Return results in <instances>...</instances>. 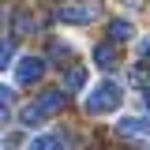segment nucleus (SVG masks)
Segmentation results:
<instances>
[{
  "mask_svg": "<svg viewBox=\"0 0 150 150\" xmlns=\"http://www.w3.org/2000/svg\"><path fill=\"white\" fill-rule=\"evenodd\" d=\"M120 101H124V86H120V83H98L94 94L86 98V112L105 116V112H116Z\"/></svg>",
  "mask_w": 150,
  "mask_h": 150,
  "instance_id": "1",
  "label": "nucleus"
},
{
  "mask_svg": "<svg viewBox=\"0 0 150 150\" xmlns=\"http://www.w3.org/2000/svg\"><path fill=\"white\" fill-rule=\"evenodd\" d=\"M60 109H64V94H60V90H45L38 101H30V105L23 109V124L34 128V124H41L49 112H60Z\"/></svg>",
  "mask_w": 150,
  "mask_h": 150,
  "instance_id": "2",
  "label": "nucleus"
},
{
  "mask_svg": "<svg viewBox=\"0 0 150 150\" xmlns=\"http://www.w3.org/2000/svg\"><path fill=\"white\" fill-rule=\"evenodd\" d=\"M94 15H98V4H90V0H68V4L56 8V19L60 23H75V26L90 23Z\"/></svg>",
  "mask_w": 150,
  "mask_h": 150,
  "instance_id": "3",
  "label": "nucleus"
},
{
  "mask_svg": "<svg viewBox=\"0 0 150 150\" xmlns=\"http://www.w3.org/2000/svg\"><path fill=\"white\" fill-rule=\"evenodd\" d=\"M41 75H45V60L30 53V56H23V60H19V68H15V83H38Z\"/></svg>",
  "mask_w": 150,
  "mask_h": 150,
  "instance_id": "4",
  "label": "nucleus"
},
{
  "mask_svg": "<svg viewBox=\"0 0 150 150\" xmlns=\"http://www.w3.org/2000/svg\"><path fill=\"white\" fill-rule=\"evenodd\" d=\"M120 135H150V116H128L120 120Z\"/></svg>",
  "mask_w": 150,
  "mask_h": 150,
  "instance_id": "5",
  "label": "nucleus"
},
{
  "mask_svg": "<svg viewBox=\"0 0 150 150\" xmlns=\"http://www.w3.org/2000/svg\"><path fill=\"white\" fill-rule=\"evenodd\" d=\"M94 64H98V68H105V71H109V68H116V53H112V45H109V41L94 49Z\"/></svg>",
  "mask_w": 150,
  "mask_h": 150,
  "instance_id": "6",
  "label": "nucleus"
},
{
  "mask_svg": "<svg viewBox=\"0 0 150 150\" xmlns=\"http://www.w3.org/2000/svg\"><path fill=\"white\" fill-rule=\"evenodd\" d=\"M131 34H135V26H131L128 19H112V26H109V38H112V41H128Z\"/></svg>",
  "mask_w": 150,
  "mask_h": 150,
  "instance_id": "7",
  "label": "nucleus"
},
{
  "mask_svg": "<svg viewBox=\"0 0 150 150\" xmlns=\"http://www.w3.org/2000/svg\"><path fill=\"white\" fill-rule=\"evenodd\" d=\"M30 150H64V143L56 139V135H38L34 139V146Z\"/></svg>",
  "mask_w": 150,
  "mask_h": 150,
  "instance_id": "8",
  "label": "nucleus"
},
{
  "mask_svg": "<svg viewBox=\"0 0 150 150\" xmlns=\"http://www.w3.org/2000/svg\"><path fill=\"white\" fill-rule=\"evenodd\" d=\"M49 56H53V60H60V64H64V60L71 56V45H64V41H49Z\"/></svg>",
  "mask_w": 150,
  "mask_h": 150,
  "instance_id": "9",
  "label": "nucleus"
},
{
  "mask_svg": "<svg viewBox=\"0 0 150 150\" xmlns=\"http://www.w3.org/2000/svg\"><path fill=\"white\" fill-rule=\"evenodd\" d=\"M64 83H68V90H83V83H86V71H83V68H71Z\"/></svg>",
  "mask_w": 150,
  "mask_h": 150,
  "instance_id": "10",
  "label": "nucleus"
},
{
  "mask_svg": "<svg viewBox=\"0 0 150 150\" xmlns=\"http://www.w3.org/2000/svg\"><path fill=\"white\" fill-rule=\"evenodd\" d=\"M19 26H15V30H19V34H30V30H34V26H38V23H34V15H30V11H19Z\"/></svg>",
  "mask_w": 150,
  "mask_h": 150,
  "instance_id": "11",
  "label": "nucleus"
},
{
  "mask_svg": "<svg viewBox=\"0 0 150 150\" xmlns=\"http://www.w3.org/2000/svg\"><path fill=\"white\" fill-rule=\"evenodd\" d=\"M11 53H15V45H11V41H0V71L11 64Z\"/></svg>",
  "mask_w": 150,
  "mask_h": 150,
  "instance_id": "12",
  "label": "nucleus"
},
{
  "mask_svg": "<svg viewBox=\"0 0 150 150\" xmlns=\"http://www.w3.org/2000/svg\"><path fill=\"white\" fill-rule=\"evenodd\" d=\"M11 101H15V94L8 90V86H0V112L8 109V105H11Z\"/></svg>",
  "mask_w": 150,
  "mask_h": 150,
  "instance_id": "13",
  "label": "nucleus"
},
{
  "mask_svg": "<svg viewBox=\"0 0 150 150\" xmlns=\"http://www.w3.org/2000/svg\"><path fill=\"white\" fill-rule=\"evenodd\" d=\"M139 56H143V60H150V34L139 41Z\"/></svg>",
  "mask_w": 150,
  "mask_h": 150,
  "instance_id": "14",
  "label": "nucleus"
},
{
  "mask_svg": "<svg viewBox=\"0 0 150 150\" xmlns=\"http://www.w3.org/2000/svg\"><path fill=\"white\" fill-rule=\"evenodd\" d=\"M146 105H150V86H146Z\"/></svg>",
  "mask_w": 150,
  "mask_h": 150,
  "instance_id": "15",
  "label": "nucleus"
}]
</instances>
